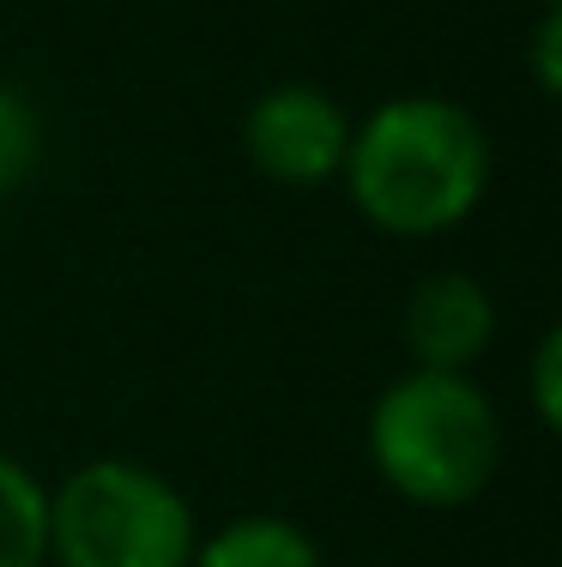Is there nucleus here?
Masks as SVG:
<instances>
[{
    "label": "nucleus",
    "instance_id": "20e7f679",
    "mask_svg": "<svg viewBox=\"0 0 562 567\" xmlns=\"http://www.w3.org/2000/svg\"><path fill=\"white\" fill-rule=\"evenodd\" d=\"M248 157L260 175L285 187H315L327 182L333 169H345V152H351V127H345L339 103L320 97L315 85H278L266 91L248 110Z\"/></svg>",
    "mask_w": 562,
    "mask_h": 567
},
{
    "label": "nucleus",
    "instance_id": "f03ea898",
    "mask_svg": "<svg viewBox=\"0 0 562 567\" xmlns=\"http://www.w3.org/2000/svg\"><path fill=\"white\" fill-rule=\"evenodd\" d=\"M369 453L381 477L418 507H460L490 483L502 429L466 374L411 369L369 416Z\"/></svg>",
    "mask_w": 562,
    "mask_h": 567
},
{
    "label": "nucleus",
    "instance_id": "6e6552de",
    "mask_svg": "<svg viewBox=\"0 0 562 567\" xmlns=\"http://www.w3.org/2000/svg\"><path fill=\"white\" fill-rule=\"evenodd\" d=\"M37 164V115L12 85H0V199L31 175Z\"/></svg>",
    "mask_w": 562,
    "mask_h": 567
},
{
    "label": "nucleus",
    "instance_id": "9b49d317",
    "mask_svg": "<svg viewBox=\"0 0 562 567\" xmlns=\"http://www.w3.org/2000/svg\"><path fill=\"white\" fill-rule=\"evenodd\" d=\"M544 7H556V0H544Z\"/></svg>",
    "mask_w": 562,
    "mask_h": 567
},
{
    "label": "nucleus",
    "instance_id": "7ed1b4c3",
    "mask_svg": "<svg viewBox=\"0 0 562 567\" xmlns=\"http://www.w3.org/2000/svg\"><path fill=\"white\" fill-rule=\"evenodd\" d=\"M49 549L61 567H187L194 513L145 465L98 458L49 502Z\"/></svg>",
    "mask_w": 562,
    "mask_h": 567
},
{
    "label": "nucleus",
    "instance_id": "1a4fd4ad",
    "mask_svg": "<svg viewBox=\"0 0 562 567\" xmlns=\"http://www.w3.org/2000/svg\"><path fill=\"white\" fill-rule=\"evenodd\" d=\"M556 362H562V339H556V332H544L539 362H532V393H539V416H544V423H556V416H562V381H556Z\"/></svg>",
    "mask_w": 562,
    "mask_h": 567
},
{
    "label": "nucleus",
    "instance_id": "9d476101",
    "mask_svg": "<svg viewBox=\"0 0 562 567\" xmlns=\"http://www.w3.org/2000/svg\"><path fill=\"white\" fill-rule=\"evenodd\" d=\"M532 55H539V85L556 97V85H562V19H556V7H544V24H539V37H532Z\"/></svg>",
    "mask_w": 562,
    "mask_h": 567
},
{
    "label": "nucleus",
    "instance_id": "f257e3e1",
    "mask_svg": "<svg viewBox=\"0 0 562 567\" xmlns=\"http://www.w3.org/2000/svg\"><path fill=\"white\" fill-rule=\"evenodd\" d=\"M357 212L387 236H430L460 224L484 199L490 145L484 127L448 97H399L351 133L345 152Z\"/></svg>",
    "mask_w": 562,
    "mask_h": 567
},
{
    "label": "nucleus",
    "instance_id": "39448f33",
    "mask_svg": "<svg viewBox=\"0 0 562 567\" xmlns=\"http://www.w3.org/2000/svg\"><path fill=\"white\" fill-rule=\"evenodd\" d=\"M490 332H497V308H490L484 284L466 272L423 278L406 308V344L418 357V369H436V374H460L466 362H478Z\"/></svg>",
    "mask_w": 562,
    "mask_h": 567
},
{
    "label": "nucleus",
    "instance_id": "0eeeda50",
    "mask_svg": "<svg viewBox=\"0 0 562 567\" xmlns=\"http://www.w3.org/2000/svg\"><path fill=\"white\" fill-rule=\"evenodd\" d=\"M49 556V495L12 458H0V567H37Z\"/></svg>",
    "mask_w": 562,
    "mask_h": 567
},
{
    "label": "nucleus",
    "instance_id": "423d86ee",
    "mask_svg": "<svg viewBox=\"0 0 562 567\" xmlns=\"http://www.w3.org/2000/svg\"><path fill=\"white\" fill-rule=\"evenodd\" d=\"M200 567H320V549L290 519H236L200 549Z\"/></svg>",
    "mask_w": 562,
    "mask_h": 567
}]
</instances>
